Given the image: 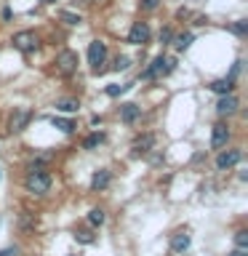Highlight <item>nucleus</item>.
<instances>
[{
	"instance_id": "obj_22",
	"label": "nucleus",
	"mask_w": 248,
	"mask_h": 256,
	"mask_svg": "<svg viewBox=\"0 0 248 256\" xmlns=\"http://www.w3.org/2000/svg\"><path fill=\"white\" fill-rule=\"evenodd\" d=\"M102 142H104V136H102V134H91V136H88V139L83 142V147H86V150H96Z\"/></svg>"
},
{
	"instance_id": "obj_23",
	"label": "nucleus",
	"mask_w": 248,
	"mask_h": 256,
	"mask_svg": "<svg viewBox=\"0 0 248 256\" xmlns=\"http://www.w3.org/2000/svg\"><path fill=\"white\" fill-rule=\"evenodd\" d=\"M232 32H235L238 38H246L248 35V22H235L232 24Z\"/></svg>"
},
{
	"instance_id": "obj_27",
	"label": "nucleus",
	"mask_w": 248,
	"mask_h": 256,
	"mask_svg": "<svg viewBox=\"0 0 248 256\" xmlns=\"http://www.w3.org/2000/svg\"><path fill=\"white\" fill-rule=\"evenodd\" d=\"M171 40H174V32H171V30H168V27H166L163 32H160V43H163V46H166V43H171Z\"/></svg>"
},
{
	"instance_id": "obj_7",
	"label": "nucleus",
	"mask_w": 248,
	"mask_h": 256,
	"mask_svg": "<svg viewBox=\"0 0 248 256\" xmlns=\"http://www.w3.org/2000/svg\"><path fill=\"white\" fill-rule=\"evenodd\" d=\"M147 40H150V27L144 22H136L131 27V32H128V43L131 46H144Z\"/></svg>"
},
{
	"instance_id": "obj_15",
	"label": "nucleus",
	"mask_w": 248,
	"mask_h": 256,
	"mask_svg": "<svg viewBox=\"0 0 248 256\" xmlns=\"http://www.w3.org/2000/svg\"><path fill=\"white\" fill-rule=\"evenodd\" d=\"M232 78H222V80H214L211 83V91H216V94H222V96H227V94H232Z\"/></svg>"
},
{
	"instance_id": "obj_31",
	"label": "nucleus",
	"mask_w": 248,
	"mask_h": 256,
	"mask_svg": "<svg viewBox=\"0 0 248 256\" xmlns=\"http://www.w3.org/2000/svg\"><path fill=\"white\" fill-rule=\"evenodd\" d=\"M43 3H54V0H43Z\"/></svg>"
},
{
	"instance_id": "obj_25",
	"label": "nucleus",
	"mask_w": 248,
	"mask_h": 256,
	"mask_svg": "<svg viewBox=\"0 0 248 256\" xmlns=\"http://www.w3.org/2000/svg\"><path fill=\"white\" fill-rule=\"evenodd\" d=\"M123 91H128V86H107V96H120Z\"/></svg>"
},
{
	"instance_id": "obj_24",
	"label": "nucleus",
	"mask_w": 248,
	"mask_h": 256,
	"mask_svg": "<svg viewBox=\"0 0 248 256\" xmlns=\"http://www.w3.org/2000/svg\"><path fill=\"white\" fill-rule=\"evenodd\" d=\"M59 16H62V22H64V24H72V27H75V24H80V16H78V14H70V11H62Z\"/></svg>"
},
{
	"instance_id": "obj_4",
	"label": "nucleus",
	"mask_w": 248,
	"mask_h": 256,
	"mask_svg": "<svg viewBox=\"0 0 248 256\" xmlns=\"http://www.w3.org/2000/svg\"><path fill=\"white\" fill-rule=\"evenodd\" d=\"M174 59H168V56H158V59L155 62H152L150 64V67L147 70H144V78H163V75H168V72H171L174 70Z\"/></svg>"
},
{
	"instance_id": "obj_1",
	"label": "nucleus",
	"mask_w": 248,
	"mask_h": 256,
	"mask_svg": "<svg viewBox=\"0 0 248 256\" xmlns=\"http://www.w3.org/2000/svg\"><path fill=\"white\" fill-rule=\"evenodd\" d=\"M24 187H27V192H32V195H46V192L51 190V176L46 171L43 174H27Z\"/></svg>"
},
{
	"instance_id": "obj_28",
	"label": "nucleus",
	"mask_w": 248,
	"mask_h": 256,
	"mask_svg": "<svg viewBox=\"0 0 248 256\" xmlns=\"http://www.w3.org/2000/svg\"><path fill=\"white\" fill-rule=\"evenodd\" d=\"M128 67V56H118L115 59V70H126Z\"/></svg>"
},
{
	"instance_id": "obj_14",
	"label": "nucleus",
	"mask_w": 248,
	"mask_h": 256,
	"mask_svg": "<svg viewBox=\"0 0 248 256\" xmlns=\"http://www.w3.org/2000/svg\"><path fill=\"white\" fill-rule=\"evenodd\" d=\"M152 147H155V136H152V134H144V136H139V139L134 142L136 155H144V152H150Z\"/></svg>"
},
{
	"instance_id": "obj_11",
	"label": "nucleus",
	"mask_w": 248,
	"mask_h": 256,
	"mask_svg": "<svg viewBox=\"0 0 248 256\" xmlns=\"http://www.w3.org/2000/svg\"><path fill=\"white\" fill-rule=\"evenodd\" d=\"M187 248H190V232H187V230L176 232V235L171 238V251H174V254H184Z\"/></svg>"
},
{
	"instance_id": "obj_17",
	"label": "nucleus",
	"mask_w": 248,
	"mask_h": 256,
	"mask_svg": "<svg viewBox=\"0 0 248 256\" xmlns=\"http://www.w3.org/2000/svg\"><path fill=\"white\" fill-rule=\"evenodd\" d=\"M51 123H54V128H59V131H64V134H72V131L78 128V126L72 123V120H67V118H54Z\"/></svg>"
},
{
	"instance_id": "obj_21",
	"label": "nucleus",
	"mask_w": 248,
	"mask_h": 256,
	"mask_svg": "<svg viewBox=\"0 0 248 256\" xmlns=\"http://www.w3.org/2000/svg\"><path fill=\"white\" fill-rule=\"evenodd\" d=\"M235 246L240 248V251H246V248H248V230H238L235 232Z\"/></svg>"
},
{
	"instance_id": "obj_19",
	"label": "nucleus",
	"mask_w": 248,
	"mask_h": 256,
	"mask_svg": "<svg viewBox=\"0 0 248 256\" xmlns=\"http://www.w3.org/2000/svg\"><path fill=\"white\" fill-rule=\"evenodd\" d=\"M75 240H78V243H83V246H91L94 240H96V235H94L91 230H78L75 232Z\"/></svg>"
},
{
	"instance_id": "obj_9",
	"label": "nucleus",
	"mask_w": 248,
	"mask_h": 256,
	"mask_svg": "<svg viewBox=\"0 0 248 256\" xmlns=\"http://www.w3.org/2000/svg\"><path fill=\"white\" fill-rule=\"evenodd\" d=\"M240 163V150H224L219 152V158H216V168H232V166H238Z\"/></svg>"
},
{
	"instance_id": "obj_18",
	"label": "nucleus",
	"mask_w": 248,
	"mask_h": 256,
	"mask_svg": "<svg viewBox=\"0 0 248 256\" xmlns=\"http://www.w3.org/2000/svg\"><path fill=\"white\" fill-rule=\"evenodd\" d=\"M88 224H91V227H102L104 224V211L102 208H91V211H88Z\"/></svg>"
},
{
	"instance_id": "obj_6",
	"label": "nucleus",
	"mask_w": 248,
	"mask_h": 256,
	"mask_svg": "<svg viewBox=\"0 0 248 256\" xmlns=\"http://www.w3.org/2000/svg\"><path fill=\"white\" fill-rule=\"evenodd\" d=\"M32 120V110H27V107H19V110H14V115H11V131L14 134H19V131H24L27 128V123Z\"/></svg>"
},
{
	"instance_id": "obj_29",
	"label": "nucleus",
	"mask_w": 248,
	"mask_h": 256,
	"mask_svg": "<svg viewBox=\"0 0 248 256\" xmlns=\"http://www.w3.org/2000/svg\"><path fill=\"white\" fill-rule=\"evenodd\" d=\"M230 256H248V251H240V248H238V251H232Z\"/></svg>"
},
{
	"instance_id": "obj_16",
	"label": "nucleus",
	"mask_w": 248,
	"mask_h": 256,
	"mask_svg": "<svg viewBox=\"0 0 248 256\" xmlns=\"http://www.w3.org/2000/svg\"><path fill=\"white\" fill-rule=\"evenodd\" d=\"M56 110H62V112H78V110H80V102L72 99V96H67V99H59V102H56Z\"/></svg>"
},
{
	"instance_id": "obj_30",
	"label": "nucleus",
	"mask_w": 248,
	"mask_h": 256,
	"mask_svg": "<svg viewBox=\"0 0 248 256\" xmlns=\"http://www.w3.org/2000/svg\"><path fill=\"white\" fill-rule=\"evenodd\" d=\"M94 3H107V0H94Z\"/></svg>"
},
{
	"instance_id": "obj_5",
	"label": "nucleus",
	"mask_w": 248,
	"mask_h": 256,
	"mask_svg": "<svg viewBox=\"0 0 248 256\" xmlns=\"http://www.w3.org/2000/svg\"><path fill=\"white\" fill-rule=\"evenodd\" d=\"M56 70L62 75H75L78 72V54L75 51H62L56 56Z\"/></svg>"
},
{
	"instance_id": "obj_8",
	"label": "nucleus",
	"mask_w": 248,
	"mask_h": 256,
	"mask_svg": "<svg viewBox=\"0 0 248 256\" xmlns=\"http://www.w3.org/2000/svg\"><path fill=\"white\" fill-rule=\"evenodd\" d=\"M227 142H230V128L224 126V123H216L214 126V134H211V147L214 150H222Z\"/></svg>"
},
{
	"instance_id": "obj_10",
	"label": "nucleus",
	"mask_w": 248,
	"mask_h": 256,
	"mask_svg": "<svg viewBox=\"0 0 248 256\" xmlns=\"http://www.w3.org/2000/svg\"><path fill=\"white\" fill-rule=\"evenodd\" d=\"M216 112H219V115H235L238 112V99L232 94H227V96H222L219 99V104H216Z\"/></svg>"
},
{
	"instance_id": "obj_12",
	"label": "nucleus",
	"mask_w": 248,
	"mask_h": 256,
	"mask_svg": "<svg viewBox=\"0 0 248 256\" xmlns=\"http://www.w3.org/2000/svg\"><path fill=\"white\" fill-rule=\"evenodd\" d=\"M110 182H112V174L107 171V168H99V171L94 174V179H91V190H107Z\"/></svg>"
},
{
	"instance_id": "obj_13",
	"label": "nucleus",
	"mask_w": 248,
	"mask_h": 256,
	"mask_svg": "<svg viewBox=\"0 0 248 256\" xmlns=\"http://www.w3.org/2000/svg\"><path fill=\"white\" fill-rule=\"evenodd\" d=\"M139 118H142V110L136 107V104H123V107H120V120H123V123H136Z\"/></svg>"
},
{
	"instance_id": "obj_3",
	"label": "nucleus",
	"mask_w": 248,
	"mask_h": 256,
	"mask_svg": "<svg viewBox=\"0 0 248 256\" xmlns=\"http://www.w3.org/2000/svg\"><path fill=\"white\" fill-rule=\"evenodd\" d=\"M104 59H107V43H102V40H94L91 46H88V64H91V70L99 75V72L104 70L102 64Z\"/></svg>"
},
{
	"instance_id": "obj_20",
	"label": "nucleus",
	"mask_w": 248,
	"mask_h": 256,
	"mask_svg": "<svg viewBox=\"0 0 248 256\" xmlns=\"http://www.w3.org/2000/svg\"><path fill=\"white\" fill-rule=\"evenodd\" d=\"M174 43H176V48H179V51H187V48L192 46V35H190V32H184V35H176Z\"/></svg>"
},
{
	"instance_id": "obj_2",
	"label": "nucleus",
	"mask_w": 248,
	"mask_h": 256,
	"mask_svg": "<svg viewBox=\"0 0 248 256\" xmlns=\"http://www.w3.org/2000/svg\"><path fill=\"white\" fill-rule=\"evenodd\" d=\"M11 43H14L16 51H22V54H32V51H38V48H40V38L35 35V32H16Z\"/></svg>"
},
{
	"instance_id": "obj_26",
	"label": "nucleus",
	"mask_w": 248,
	"mask_h": 256,
	"mask_svg": "<svg viewBox=\"0 0 248 256\" xmlns=\"http://www.w3.org/2000/svg\"><path fill=\"white\" fill-rule=\"evenodd\" d=\"M158 6H160V0H142V8H144V11H155Z\"/></svg>"
}]
</instances>
